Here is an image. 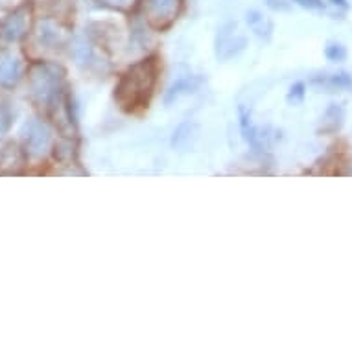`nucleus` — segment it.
<instances>
[{"instance_id":"nucleus-15","label":"nucleus","mask_w":352,"mask_h":352,"mask_svg":"<svg viewBox=\"0 0 352 352\" xmlns=\"http://www.w3.org/2000/svg\"><path fill=\"white\" fill-rule=\"evenodd\" d=\"M266 4L273 10H286L288 4H286V0H266Z\"/></svg>"},{"instance_id":"nucleus-10","label":"nucleus","mask_w":352,"mask_h":352,"mask_svg":"<svg viewBox=\"0 0 352 352\" xmlns=\"http://www.w3.org/2000/svg\"><path fill=\"white\" fill-rule=\"evenodd\" d=\"M72 52H74L76 61L80 65H89L93 61V47H91L83 37H78V39L74 41Z\"/></svg>"},{"instance_id":"nucleus-2","label":"nucleus","mask_w":352,"mask_h":352,"mask_svg":"<svg viewBox=\"0 0 352 352\" xmlns=\"http://www.w3.org/2000/svg\"><path fill=\"white\" fill-rule=\"evenodd\" d=\"M30 94L39 107L54 109L61 104L65 85V70L56 63H39L32 65L28 72Z\"/></svg>"},{"instance_id":"nucleus-11","label":"nucleus","mask_w":352,"mask_h":352,"mask_svg":"<svg viewBox=\"0 0 352 352\" xmlns=\"http://www.w3.org/2000/svg\"><path fill=\"white\" fill-rule=\"evenodd\" d=\"M12 126V113L6 105H0V137L6 133Z\"/></svg>"},{"instance_id":"nucleus-5","label":"nucleus","mask_w":352,"mask_h":352,"mask_svg":"<svg viewBox=\"0 0 352 352\" xmlns=\"http://www.w3.org/2000/svg\"><path fill=\"white\" fill-rule=\"evenodd\" d=\"M24 148L34 159L45 157L52 148V131L41 120H32L24 127Z\"/></svg>"},{"instance_id":"nucleus-16","label":"nucleus","mask_w":352,"mask_h":352,"mask_svg":"<svg viewBox=\"0 0 352 352\" xmlns=\"http://www.w3.org/2000/svg\"><path fill=\"white\" fill-rule=\"evenodd\" d=\"M294 96H302V85H295L292 87V93H289V100Z\"/></svg>"},{"instance_id":"nucleus-9","label":"nucleus","mask_w":352,"mask_h":352,"mask_svg":"<svg viewBox=\"0 0 352 352\" xmlns=\"http://www.w3.org/2000/svg\"><path fill=\"white\" fill-rule=\"evenodd\" d=\"M201 85V78H197V76H185V78H181L170 87V91L166 93V104L173 102V100L181 98V96H185V94L196 93L197 89Z\"/></svg>"},{"instance_id":"nucleus-1","label":"nucleus","mask_w":352,"mask_h":352,"mask_svg":"<svg viewBox=\"0 0 352 352\" xmlns=\"http://www.w3.org/2000/svg\"><path fill=\"white\" fill-rule=\"evenodd\" d=\"M159 76L157 58L142 59L122 76L115 89V100L124 111H135L150 102Z\"/></svg>"},{"instance_id":"nucleus-6","label":"nucleus","mask_w":352,"mask_h":352,"mask_svg":"<svg viewBox=\"0 0 352 352\" xmlns=\"http://www.w3.org/2000/svg\"><path fill=\"white\" fill-rule=\"evenodd\" d=\"M181 0H144V12L155 28H168L177 19Z\"/></svg>"},{"instance_id":"nucleus-4","label":"nucleus","mask_w":352,"mask_h":352,"mask_svg":"<svg viewBox=\"0 0 352 352\" xmlns=\"http://www.w3.org/2000/svg\"><path fill=\"white\" fill-rule=\"evenodd\" d=\"M245 45H248V39L238 30V24L227 23L218 30V35H216V56L219 61H229L243 52Z\"/></svg>"},{"instance_id":"nucleus-12","label":"nucleus","mask_w":352,"mask_h":352,"mask_svg":"<svg viewBox=\"0 0 352 352\" xmlns=\"http://www.w3.org/2000/svg\"><path fill=\"white\" fill-rule=\"evenodd\" d=\"M100 2L115 10H129L135 6V0H100Z\"/></svg>"},{"instance_id":"nucleus-13","label":"nucleus","mask_w":352,"mask_h":352,"mask_svg":"<svg viewBox=\"0 0 352 352\" xmlns=\"http://www.w3.org/2000/svg\"><path fill=\"white\" fill-rule=\"evenodd\" d=\"M294 2L302 8H308V10H323L324 8L323 0H294Z\"/></svg>"},{"instance_id":"nucleus-17","label":"nucleus","mask_w":352,"mask_h":352,"mask_svg":"<svg viewBox=\"0 0 352 352\" xmlns=\"http://www.w3.org/2000/svg\"><path fill=\"white\" fill-rule=\"evenodd\" d=\"M332 4H336V6H341V8H346L345 0H332Z\"/></svg>"},{"instance_id":"nucleus-3","label":"nucleus","mask_w":352,"mask_h":352,"mask_svg":"<svg viewBox=\"0 0 352 352\" xmlns=\"http://www.w3.org/2000/svg\"><path fill=\"white\" fill-rule=\"evenodd\" d=\"M30 21H32V10L28 4H23L17 10H13L0 23V43H4V45L19 43L28 34Z\"/></svg>"},{"instance_id":"nucleus-14","label":"nucleus","mask_w":352,"mask_h":352,"mask_svg":"<svg viewBox=\"0 0 352 352\" xmlns=\"http://www.w3.org/2000/svg\"><path fill=\"white\" fill-rule=\"evenodd\" d=\"M327 56H329L330 59H341L345 56V50H343V47H340V45H330V47L327 48Z\"/></svg>"},{"instance_id":"nucleus-8","label":"nucleus","mask_w":352,"mask_h":352,"mask_svg":"<svg viewBox=\"0 0 352 352\" xmlns=\"http://www.w3.org/2000/svg\"><path fill=\"white\" fill-rule=\"evenodd\" d=\"M245 21H248L249 30L253 32L260 39H270L273 34V21L267 15L260 12V10H249L245 13Z\"/></svg>"},{"instance_id":"nucleus-7","label":"nucleus","mask_w":352,"mask_h":352,"mask_svg":"<svg viewBox=\"0 0 352 352\" xmlns=\"http://www.w3.org/2000/svg\"><path fill=\"white\" fill-rule=\"evenodd\" d=\"M23 78V61L10 52H0V87L13 89Z\"/></svg>"}]
</instances>
